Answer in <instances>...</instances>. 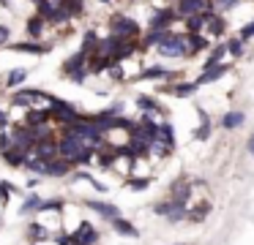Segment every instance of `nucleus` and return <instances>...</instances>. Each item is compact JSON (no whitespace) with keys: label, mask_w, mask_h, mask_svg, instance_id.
Wrapping results in <instances>:
<instances>
[{"label":"nucleus","mask_w":254,"mask_h":245,"mask_svg":"<svg viewBox=\"0 0 254 245\" xmlns=\"http://www.w3.org/2000/svg\"><path fill=\"white\" fill-rule=\"evenodd\" d=\"M93 150L96 147L77 134H68L66 139L61 142V155L66 158V161H88V158L93 155Z\"/></svg>","instance_id":"obj_1"},{"label":"nucleus","mask_w":254,"mask_h":245,"mask_svg":"<svg viewBox=\"0 0 254 245\" xmlns=\"http://www.w3.org/2000/svg\"><path fill=\"white\" fill-rule=\"evenodd\" d=\"M159 52L161 54H170V57L194 54L191 52V38H189V33H186V36H181V33H170V36H167V41L159 44Z\"/></svg>","instance_id":"obj_2"},{"label":"nucleus","mask_w":254,"mask_h":245,"mask_svg":"<svg viewBox=\"0 0 254 245\" xmlns=\"http://www.w3.org/2000/svg\"><path fill=\"white\" fill-rule=\"evenodd\" d=\"M110 27H112V33H118V36H126V38H134V36H139V25L134 19H128V16H123V14H115L110 19Z\"/></svg>","instance_id":"obj_3"},{"label":"nucleus","mask_w":254,"mask_h":245,"mask_svg":"<svg viewBox=\"0 0 254 245\" xmlns=\"http://www.w3.org/2000/svg\"><path fill=\"white\" fill-rule=\"evenodd\" d=\"M178 19H183V16L178 14V8H161V11L153 14L150 27H153V30H167V27H170L172 22H178Z\"/></svg>","instance_id":"obj_4"},{"label":"nucleus","mask_w":254,"mask_h":245,"mask_svg":"<svg viewBox=\"0 0 254 245\" xmlns=\"http://www.w3.org/2000/svg\"><path fill=\"white\" fill-rule=\"evenodd\" d=\"M208 3H210V0H178V14L186 19V16H191V14L205 11V8H208Z\"/></svg>","instance_id":"obj_5"},{"label":"nucleus","mask_w":254,"mask_h":245,"mask_svg":"<svg viewBox=\"0 0 254 245\" xmlns=\"http://www.w3.org/2000/svg\"><path fill=\"white\" fill-rule=\"evenodd\" d=\"M88 207H90V210H96L99 215H104V218H112V221H115V218H121V210H118L115 204H107V201H96V199H90V201H88Z\"/></svg>","instance_id":"obj_6"},{"label":"nucleus","mask_w":254,"mask_h":245,"mask_svg":"<svg viewBox=\"0 0 254 245\" xmlns=\"http://www.w3.org/2000/svg\"><path fill=\"white\" fill-rule=\"evenodd\" d=\"M33 152L39 158H44V161H50V158H55L58 152H61V145H55V142H50V139H47V142H36V150Z\"/></svg>","instance_id":"obj_7"},{"label":"nucleus","mask_w":254,"mask_h":245,"mask_svg":"<svg viewBox=\"0 0 254 245\" xmlns=\"http://www.w3.org/2000/svg\"><path fill=\"white\" fill-rule=\"evenodd\" d=\"M224 74H227V65H224V63L213 65V68H205V71H202V76L197 79V85H205V82H216V79H221Z\"/></svg>","instance_id":"obj_8"},{"label":"nucleus","mask_w":254,"mask_h":245,"mask_svg":"<svg viewBox=\"0 0 254 245\" xmlns=\"http://www.w3.org/2000/svg\"><path fill=\"white\" fill-rule=\"evenodd\" d=\"M93 243H96V232H93V226L82 223V229H79V232L74 234V245H93Z\"/></svg>","instance_id":"obj_9"},{"label":"nucleus","mask_w":254,"mask_h":245,"mask_svg":"<svg viewBox=\"0 0 254 245\" xmlns=\"http://www.w3.org/2000/svg\"><path fill=\"white\" fill-rule=\"evenodd\" d=\"M85 57H88V52H77L74 57H68V63L63 65V68H66V74H77V71H82Z\"/></svg>","instance_id":"obj_10"},{"label":"nucleus","mask_w":254,"mask_h":245,"mask_svg":"<svg viewBox=\"0 0 254 245\" xmlns=\"http://www.w3.org/2000/svg\"><path fill=\"white\" fill-rule=\"evenodd\" d=\"M99 47H101V38L93 30H88L85 33V41H82V52H93V49L99 52Z\"/></svg>","instance_id":"obj_11"},{"label":"nucleus","mask_w":254,"mask_h":245,"mask_svg":"<svg viewBox=\"0 0 254 245\" xmlns=\"http://www.w3.org/2000/svg\"><path fill=\"white\" fill-rule=\"evenodd\" d=\"M11 49H17V52H33V54H44V52H47V47H41V44H33V41L14 44Z\"/></svg>","instance_id":"obj_12"},{"label":"nucleus","mask_w":254,"mask_h":245,"mask_svg":"<svg viewBox=\"0 0 254 245\" xmlns=\"http://www.w3.org/2000/svg\"><path fill=\"white\" fill-rule=\"evenodd\" d=\"M243 112H227L224 114V120H221V125H224V128H238V125H243Z\"/></svg>","instance_id":"obj_13"},{"label":"nucleus","mask_w":254,"mask_h":245,"mask_svg":"<svg viewBox=\"0 0 254 245\" xmlns=\"http://www.w3.org/2000/svg\"><path fill=\"white\" fill-rule=\"evenodd\" d=\"M170 71L161 68V65H156V68H148L145 74H139V79H170Z\"/></svg>","instance_id":"obj_14"},{"label":"nucleus","mask_w":254,"mask_h":245,"mask_svg":"<svg viewBox=\"0 0 254 245\" xmlns=\"http://www.w3.org/2000/svg\"><path fill=\"white\" fill-rule=\"evenodd\" d=\"M36 98H39V93H36V90H22V93L14 96V103H19V106H30Z\"/></svg>","instance_id":"obj_15"},{"label":"nucleus","mask_w":254,"mask_h":245,"mask_svg":"<svg viewBox=\"0 0 254 245\" xmlns=\"http://www.w3.org/2000/svg\"><path fill=\"white\" fill-rule=\"evenodd\" d=\"M68 163H71V161H50V163H47V174H55V177H61V174L68 172Z\"/></svg>","instance_id":"obj_16"},{"label":"nucleus","mask_w":254,"mask_h":245,"mask_svg":"<svg viewBox=\"0 0 254 245\" xmlns=\"http://www.w3.org/2000/svg\"><path fill=\"white\" fill-rule=\"evenodd\" d=\"M44 22H47V19H44L41 14H39V16H33V19L28 22V33H30L33 38H39V36H41V30H44Z\"/></svg>","instance_id":"obj_17"},{"label":"nucleus","mask_w":254,"mask_h":245,"mask_svg":"<svg viewBox=\"0 0 254 245\" xmlns=\"http://www.w3.org/2000/svg\"><path fill=\"white\" fill-rule=\"evenodd\" d=\"M112 223H115V229H118V232H121V234H126V237H137V229H134L131 226V223H128V221H123V218H115V221H112Z\"/></svg>","instance_id":"obj_18"},{"label":"nucleus","mask_w":254,"mask_h":245,"mask_svg":"<svg viewBox=\"0 0 254 245\" xmlns=\"http://www.w3.org/2000/svg\"><path fill=\"white\" fill-rule=\"evenodd\" d=\"M61 5H63V8H66L71 16L82 14V0H61Z\"/></svg>","instance_id":"obj_19"},{"label":"nucleus","mask_w":254,"mask_h":245,"mask_svg":"<svg viewBox=\"0 0 254 245\" xmlns=\"http://www.w3.org/2000/svg\"><path fill=\"white\" fill-rule=\"evenodd\" d=\"M189 38H191V52H199V49L208 47V38L199 36V33H189Z\"/></svg>","instance_id":"obj_20"},{"label":"nucleus","mask_w":254,"mask_h":245,"mask_svg":"<svg viewBox=\"0 0 254 245\" xmlns=\"http://www.w3.org/2000/svg\"><path fill=\"white\" fill-rule=\"evenodd\" d=\"M227 49H230V54L241 57L243 54V38H230V41H227Z\"/></svg>","instance_id":"obj_21"},{"label":"nucleus","mask_w":254,"mask_h":245,"mask_svg":"<svg viewBox=\"0 0 254 245\" xmlns=\"http://www.w3.org/2000/svg\"><path fill=\"white\" fill-rule=\"evenodd\" d=\"M25 76H28V71H25V68H14L11 71V74H8V85H19V82H22L25 79Z\"/></svg>","instance_id":"obj_22"},{"label":"nucleus","mask_w":254,"mask_h":245,"mask_svg":"<svg viewBox=\"0 0 254 245\" xmlns=\"http://www.w3.org/2000/svg\"><path fill=\"white\" fill-rule=\"evenodd\" d=\"M197 87H199L197 82H191V85H178V87H175V96H191Z\"/></svg>","instance_id":"obj_23"},{"label":"nucleus","mask_w":254,"mask_h":245,"mask_svg":"<svg viewBox=\"0 0 254 245\" xmlns=\"http://www.w3.org/2000/svg\"><path fill=\"white\" fill-rule=\"evenodd\" d=\"M28 234H30V237H33V240H44V237H47V232H44V229L39 226V223H33V226H30V232H28Z\"/></svg>","instance_id":"obj_24"},{"label":"nucleus","mask_w":254,"mask_h":245,"mask_svg":"<svg viewBox=\"0 0 254 245\" xmlns=\"http://www.w3.org/2000/svg\"><path fill=\"white\" fill-rule=\"evenodd\" d=\"M36 207H41V204H39V199H36V196H30V199L22 204V212H30V210H36Z\"/></svg>","instance_id":"obj_25"},{"label":"nucleus","mask_w":254,"mask_h":245,"mask_svg":"<svg viewBox=\"0 0 254 245\" xmlns=\"http://www.w3.org/2000/svg\"><path fill=\"white\" fill-rule=\"evenodd\" d=\"M241 38H243V41H249V38H254V22H249V25L241 30Z\"/></svg>","instance_id":"obj_26"},{"label":"nucleus","mask_w":254,"mask_h":245,"mask_svg":"<svg viewBox=\"0 0 254 245\" xmlns=\"http://www.w3.org/2000/svg\"><path fill=\"white\" fill-rule=\"evenodd\" d=\"M208 210H210L208 204H199L197 210H194V218H197V221H199V218H205V215H208Z\"/></svg>","instance_id":"obj_27"},{"label":"nucleus","mask_w":254,"mask_h":245,"mask_svg":"<svg viewBox=\"0 0 254 245\" xmlns=\"http://www.w3.org/2000/svg\"><path fill=\"white\" fill-rule=\"evenodd\" d=\"M128 188H137V191H142V188H148V180H131V183H128Z\"/></svg>","instance_id":"obj_28"},{"label":"nucleus","mask_w":254,"mask_h":245,"mask_svg":"<svg viewBox=\"0 0 254 245\" xmlns=\"http://www.w3.org/2000/svg\"><path fill=\"white\" fill-rule=\"evenodd\" d=\"M137 103H139V106H142V109H156V103L150 101V98H139Z\"/></svg>","instance_id":"obj_29"},{"label":"nucleus","mask_w":254,"mask_h":245,"mask_svg":"<svg viewBox=\"0 0 254 245\" xmlns=\"http://www.w3.org/2000/svg\"><path fill=\"white\" fill-rule=\"evenodd\" d=\"M6 145H11V136L0 134V150H6Z\"/></svg>","instance_id":"obj_30"},{"label":"nucleus","mask_w":254,"mask_h":245,"mask_svg":"<svg viewBox=\"0 0 254 245\" xmlns=\"http://www.w3.org/2000/svg\"><path fill=\"white\" fill-rule=\"evenodd\" d=\"M6 38H8V27L0 25V44H6Z\"/></svg>","instance_id":"obj_31"},{"label":"nucleus","mask_w":254,"mask_h":245,"mask_svg":"<svg viewBox=\"0 0 254 245\" xmlns=\"http://www.w3.org/2000/svg\"><path fill=\"white\" fill-rule=\"evenodd\" d=\"M249 152H252V155H254V134L249 136Z\"/></svg>","instance_id":"obj_32"},{"label":"nucleus","mask_w":254,"mask_h":245,"mask_svg":"<svg viewBox=\"0 0 254 245\" xmlns=\"http://www.w3.org/2000/svg\"><path fill=\"white\" fill-rule=\"evenodd\" d=\"M6 123H8V120H6V114L0 112V128H3V125H6Z\"/></svg>","instance_id":"obj_33"}]
</instances>
